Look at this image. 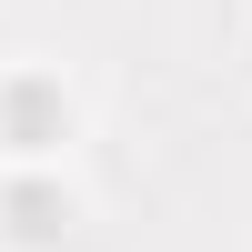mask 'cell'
Wrapping results in <instances>:
<instances>
[{"label":"cell","mask_w":252,"mask_h":252,"mask_svg":"<svg viewBox=\"0 0 252 252\" xmlns=\"http://www.w3.org/2000/svg\"><path fill=\"white\" fill-rule=\"evenodd\" d=\"M71 131V101L51 91V81H0V141H10V152H51V141Z\"/></svg>","instance_id":"cell-1"},{"label":"cell","mask_w":252,"mask_h":252,"mask_svg":"<svg viewBox=\"0 0 252 252\" xmlns=\"http://www.w3.org/2000/svg\"><path fill=\"white\" fill-rule=\"evenodd\" d=\"M61 222H71V192L61 182H0V232L10 242H61Z\"/></svg>","instance_id":"cell-2"}]
</instances>
